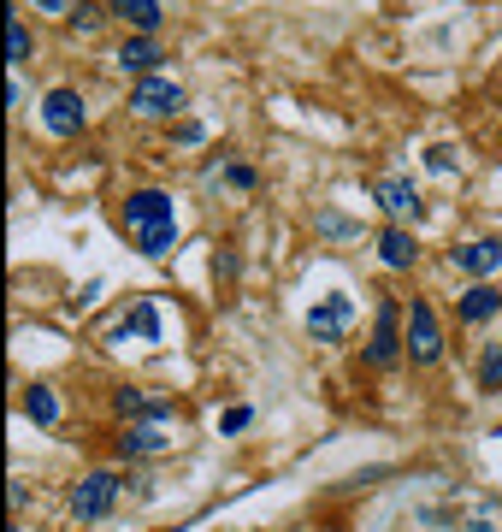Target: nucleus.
<instances>
[{
  "label": "nucleus",
  "mask_w": 502,
  "mask_h": 532,
  "mask_svg": "<svg viewBox=\"0 0 502 532\" xmlns=\"http://www.w3.org/2000/svg\"><path fill=\"white\" fill-rule=\"evenodd\" d=\"M502 385V343H485L479 355V391H497Z\"/></svg>",
  "instance_id": "nucleus-20"
},
{
  "label": "nucleus",
  "mask_w": 502,
  "mask_h": 532,
  "mask_svg": "<svg viewBox=\"0 0 502 532\" xmlns=\"http://www.w3.org/2000/svg\"><path fill=\"white\" fill-rule=\"evenodd\" d=\"M148 261H166L172 249H178V225H160V231H142V237H130Z\"/></svg>",
  "instance_id": "nucleus-18"
},
{
  "label": "nucleus",
  "mask_w": 502,
  "mask_h": 532,
  "mask_svg": "<svg viewBox=\"0 0 502 532\" xmlns=\"http://www.w3.org/2000/svg\"><path fill=\"white\" fill-rule=\"evenodd\" d=\"M408 361L414 367H438L443 361V326H438V314H432L426 296L408 302Z\"/></svg>",
  "instance_id": "nucleus-2"
},
{
  "label": "nucleus",
  "mask_w": 502,
  "mask_h": 532,
  "mask_svg": "<svg viewBox=\"0 0 502 532\" xmlns=\"http://www.w3.org/2000/svg\"><path fill=\"white\" fill-rule=\"evenodd\" d=\"M6 503H12V509H24V503H30V485H24V479H12V485H6Z\"/></svg>",
  "instance_id": "nucleus-27"
},
{
  "label": "nucleus",
  "mask_w": 502,
  "mask_h": 532,
  "mask_svg": "<svg viewBox=\"0 0 502 532\" xmlns=\"http://www.w3.org/2000/svg\"><path fill=\"white\" fill-rule=\"evenodd\" d=\"M378 261L396 266V272H408V266L420 261V243H414V231H408V225H384V231H378Z\"/></svg>",
  "instance_id": "nucleus-12"
},
{
  "label": "nucleus",
  "mask_w": 502,
  "mask_h": 532,
  "mask_svg": "<svg viewBox=\"0 0 502 532\" xmlns=\"http://www.w3.org/2000/svg\"><path fill=\"white\" fill-rule=\"evenodd\" d=\"M225 178H231V190H254V166H231Z\"/></svg>",
  "instance_id": "nucleus-25"
},
{
  "label": "nucleus",
  "mask_w": 502,
  "mask_h": 532,
  "mask_svg": "<svg viewBox=\"0 0 502 532\" xmlns=\"http://www.w3.org/2000/svg\"><path fill=\"white\" fill-rule=\"evenodd\" d=\"M178 107H184V89L172 77H160V71L130 89V113H142V119H172Z\"/></svg>",
  "instance_id": "nucleus-5"
},
{
  "label": "nucleus",
  "mask_w": 502,
  "mask_h": 532,
  "mask_svg": "<svg viewBox=\"0 0 502 532\" xmlns=\"http://www.w3.org/2000/svg\"><path fill=\"white\" fill-rule=\"evenodd\" d=\"M373 201L384 207V213H390V219H396V225L426 213V201H420V190H414L408 178H378V184H373Z\"/></svg>",
  "instance_id": "nucleus-8"
},
{
  "label": "nucleus",
  "mask_w": 502,
  "mask_h": 532,
  "mask_svg": "<svg viewBox=\"0 0 502 532\" xmlns=\"http://www.w3.org/2000/svg\"><path fill=\"white\" fill-rule=\"evenodd\" d=\"M249 420H254L249 408H225V420H219V432H243Z\"/></svg>",
  "instance_id": "nucleus-24"
},
{
  "label": "nucleus",
  "mask_w": 502,
  "mask_h": 532,
  "mask_svg": "<svg viewBox=\"0 0 502 532\" xmlns=\"http://www.w3.org/2000/svg\"><path fill=\"white\" fill-rule=\"evenodd\" d=\"M113 337H119V343H125V337H160V308H154V302H136L125 320L113 326Z\"/></svg>",
  "instance_id": "nucleus-16"
},
{
  "label": "nucleus",
  "mask_w": 502,
  "mask_h": 532,
  "mask_svg": "<svg viewBox=\"0 0 502 532\" xmlns=\"http://www.w3.org/2000/svg\"><path fill=\"white\" fill-rule=\"evenodd\" d=\"M455 314H461V326H485V320H497L502 314V290L497 284H467V296L455 302Z\"/></svg>",
  "instance_id": "nucleus-11"
},
{
  "label": "nucleus",
  "mask_w": 502,
  "mask_h": 532,
  "mask_svg": "<svg viewBox=\"0 0 502 532\" xmlns=\"http://www.w3.org/2000/svg\"><path fill=\"white\" fill-rule=\"evenodd\" d=\"M178 142H184V148H195V142H201V125H195V119H184V125H178Z\"/></svg>",
  "instance_id": "nucleus-29"
},
{
  "label": "nucleus",
  "mask_w": 502,
  "mask_h": 532,
  "mask_svg": "<svg viewBox=\"0 0 502 532\" xmlns=\"http://www.w3.org/2000/svg\"><path fill=\"white\" fill-rule=\"evenodd\" d=\"M36 6H42V12H54V18H71V12H77V0H36Z\"/></svg>",
  "instance_id": "nucleus-28"
},
{
  "label": "nucleus",
  "mask_w": 502,
  "mask_h": 532,
  "mask_svg": "<svg viewBox=\"0 0 502 532\" xmlns=\"http://www.w3.org/2000/svg\"><path fill=\"white\" fill-rule=\"evenodd\" d=\"M449 166H455V148H449V142L426 148V172H449Z\"/></svg>",
  "instance_id": "nucleus-22"
},
{
  "label": "nucleus",
  "mask_w": 502,
  "mask_h": 532,
  "mask_svg": "<svg viewBox=\"0 0 502 532\" xmlns=\"http://www.w3.org/2000/svg\"><path fill=\"white\" fill-rule=\"evenodd\" d=\"M119 225H125L130 237L160 231V225H178V219H172V196H166V190H130L125 207H119Z\"/></svg>",
  "instance_id": "nucleus-3"
},
{
  "label": "nucleus",
  "mask_w": 502,
  "mask_h": 532,
  "mask_svg": "<svg viewBox=\"0 0 502 532\" xmlns=\"http://www.w3.org/2000/svg\"><path fill=\"white\" fill-rule=\"evenodd\" d=\"M408 355V337H402V308L384 296L378 302V320H373V343H367V361L373 367H396Z\"/></svg>",
  "instance_id": "nucleus-4"
},
{
  "label": "nucleus",
  "mask_w": 502,
  "mask_h": 532,
  "mask_svg": "<svg viewBox=\"0 0 502 532\" xmlns=\"http://www.w3.org/2000/svg\"><path fill=\"white\" fill-rule=\"evenodd\" d=\"M24 414H30L36 426H54V420H60V402H54L48 385H30V391H24Z\"/></svg>",
  "instance_id": "nucleus-17"
},
{
  "label": "nucleus",
  "mask_w": 502,
  "mask_h": 532,
  "mask_svg": "<svg viewBox=\"0 0 502 532\" xmlns=\"http://www.w3.org/2000/svg\"><path fill=\"white\" fill-rule=\"evenodd\" d=\"M107 12H113V6H95V0H77V12H71L65 24H71L77 36H95V30L107 24Z\"/></svg>",
  "instance_id": "nucleus-19"
},
{
  "label": "nucleus",
  "mask_w": 502,
  "mask_h": 532,
  "mask_svg": "<svg viewBox=\"0 0 502 532\" xmlns=\"http://www.w3.org/2000/svg\"><path fill=\"white\" fill-rule=\"evenodd\" d=\"M119 491H125V473H113V467L83 473V479L71 485V515H77V527H95L101 515H113Z\"/></svg>",
  "instance_id": "nucleus-1"
},
{
  "label": "nucleus",
  "mask_w": 502,
  "mask_h": 532,
  "mask_svg": "<svg viewBox=\"0 0 502 532\" xmlns=\"http://www.w3.org/2000/svg\"><path fill=\"white\" fill-rule=\"evenodd\" d=\"M107 6L125 18L130 30H142V36H154V30H160V18H166V12H160V0H107Z\"/></svg>",
  "instance_id": "nucleus-15"
},
{
  "label": "nucleus",
  "mask_w": 502,
  "mask_h": 532,
  "mask_svg": "<svg viewBox=\"0 0 502 532\" xmlns=\"http://www.w3.org/2000/svg\"><path fill=\"white\" fill-rule=\"evenodd\" d=\"M314 225L325 231V237H343V231H349V219H343V213H319Z\"/></svg>",
  "instance_id": "nucleus-23"
},
{
  "label": "nucleus",
  "mask_w": 502,
  "mask_h": 532,
  "mask_svg": "<svg viewBox=\"0 0 502 532\" xmlns=\"http://www.w3.org/2000/svg\"><path fill=\"white\" fill-rule=\"evenodd\" d=\"M113 408L125 414V420H172V402H148L136 385H125V391H113Z\"/></svg>",
  "instance_id": "nucleus-14"
},
{
  "label": "nucleus",
  "mask_w": 502,
  "mask_h": 532,
  "mask_svg": "<svg viewBox=\"0 0 502 532\" xmlns=\"http://www.w3.org/2000/svg\"><path fill=\"white\" fill-rule=\"evenodd\" d=\"M113 60H119V71H130V77L142 83V77H154V71H160L166 54H160V42H154V36H130V42H119V54H113Z\"/></svg>",
  "instance_id": "nucleus-10"
},
{
  "label": "nucleus",
  "mask_w": 502,
  "mask_h": 532,
  "mask_svg": "<svg viewBox=\"0 0 502 532\" xmlns=\"http://www.w3.org/2000/svg\"><path fill=\"white\" fill-rule=\"evenodd\" d=\"M6 60H12V66H24V60H30V30H24V18H12V24H6Z\"/></svg>",
  "instance_id": "nucleus-21"
},
{
  "label": "nucleus",
  "mask_w": 502,
  "mask_h": 532,
  "mask_svg": "<svg viewBox=\"0 0 502 532\" xmlns=\"http://www.w3.org/2000/svg\"><path fill=\"white\" fill-rule=\"evenodd\" d=\"M449 261H455V272H467L473 284H485L491 272H502V237H473V243H461Z\"/></svg>",
  "instance_id": "nucleus-7"
},
{
  "label": "nucleus",
  "mask_w": 502,
  "mask_h": 532,
  "mask_svg": "<svg viewBox=\"0 0 502 532\" xmlns=\"http://www.w3.org/2000/svg\"><path fill=\"white\" fill-rule=\"evenodd\" d=\"M42 125L54 136H77L83 131V95L77 89H48V101H42Z\"/></svg>",
  "instance_id": "nucleus-9"
},
{
  "label": "nucleus",
  "mask_w": 502,
  "mask_h": 532,
  "mask_svg": "<svg viewBox=\"0 0 502 532\" xmlns=\"http://www.w3.org/2000/svg\"><path fill=\"white\" fill-rule=\"evenodd\" d=\"M213 278H237V255L225 249V255H213Z\"/></svg>",
  "instance_id": "nucleus-26"
},
{
  "label": "nucleus",
  "mask_w": 502,
  "mask_h": 532,
  "mask_svg": "<svg viewBox=\"0 0 502 532\" xmlns=\"http://www.w3.org/2000/svg\"><path fill=\"white\" fill-rule=\"evenodd\" d=\"M349 320H355V302H349L343 290H331L325 302L308 308V332H314V343H337V337L349 332Z\"/></svg>",
  "instance_id": "nucleus-6"
},
{
  "label": "nucleus",
  "mask_w": 502,
  "mask_h": 532,
  "mask_svg": "<svg viewBox=\"0 0 502 532\" xmlns=\"http://www.w3.org/2000/svg\"><path fill=\"white\" fill-rule=\"evenodd\" d=\"M160 450H172L166 420H136V426H125V438H119V456H160Z\"/></svg>",
  "instance_id": "nucleus-13"
},
{
  "label": "nucleus",
  "mask_w": 502,
  "mask_h": 532,
  "mask_svg": "<svg viewBox=\"0 0 502 532\" xmlns=\"http://www.w3.org/2000/svg\"><path fill=\"white\" fill-rule=\"evenodd\" d=\"M6 532H24V527H6Z\"/></svg>",
  "instance_id": "nucleus-30"
}]
</instances>
